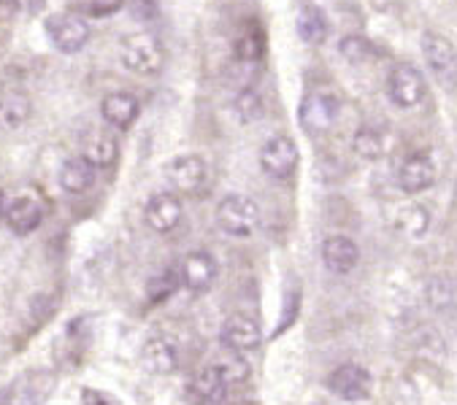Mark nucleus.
I'll use <instances>...</instances> for the list:
<instances>
[{
	"instance_id": "nucleus-30",
	"label": "nucleus",
	"mask_w": 457,
	"mask_h": 405,
	"mask_svg": "<svg viewBox=\"0 0 457 405\" xmlns=\"http://www.w3.org/2000/svg\"><path fill=\"white\" fill-rule=\"evenodd\" d=\"M125 6V0H93L89 4V14L93 17H112Z\"/></svg>"
},
{
	"instance_id": "nucleus-33",
	"label": "nucleus",
	"mask_w": 457,
	"mask_h": 405,
	"mask_svg": "<svg viewBox=\"0 0 457 405\" xmlns=\"http://www.w3.org/2000/svg\"><path fill=\"white\" fill-rule=\"evenodd\" d=\"M6 209H9V200H6V194H4V192H0V219L6 217Z\"/></svg>"
},
{
	"instance_id": "nucleus-8",
	"label": "nucleus",
	"mask_w": 457,
	"mask_h": 405,
	"mask_svg": "<svg viewBox=\"0 0 457 405\" xmlns=\"http://www.w3.org/2000/svg\"><path fill=\"white\" fill-rule=\"evenodd\" d=\"M260 168L265 176L285 181L295 173L298 168V146L290 136H273L262 149H260Z\"/></svg>"
},
{
	"instance_id": "nucleus-25",
	"label": "nucleus",
	"mask_w": 457,
	"mask_h": 405,
	"mask_svg": "<svg viewBox=\"0 0 457 405\" xmlns=\"http://www.w3.org/2000/svg\"><path fill=\"white\" fill-rule=\"evenodd\" d=\"M117 152H120V146H117V141L112 136L93 133V136L87 138V144H84V154L81 157L87 162H93L96 168H109L117 160Z\"/></svg>"
},
{
	"instance_id": "nucleus-6",
	"label": "nucleus",
	"mask_w": 457,
	"mask_h": 405,
	"mask_svg": "<svg viewBox=\"0 0 457 405\" xmlns=\"http://www.w3.org/2000/svg\"><path fill=\"white\" fill-rule=\"evenodd\" d=\"M387 97L398 109H417L425 100V79H422V73L409 62H398L387 73Z\"/></svg>"
},
{
	"instance_id": "nucleus-28",
	"label": "nucleus",
	"mask_w": 457,
	"mask_h": 405,
	"mask_svg": "<svg viewBox=\"0 0 457 405\" xmlns=\"http://www.w3.org/2000/svg\"><path fill=\"white\" fill-rule=\"evenodd\" d=\"M338 54L352 65H362V62H369L374 57V46L365 36H346L338 44Z\"/></svg>"
},
{
	"instance_id": "nucleus-27",
	"label": "nucleus",
	"mask_w": 457,
	"mask_h": 405,
	"mask_svg": "<svg viewBox=\"0 0 457 405\" xmlns=\"http://www.w3.org/2000/svg\"><path fill=\"white\" fill-rule=\"evenodd\" d=\"M181 286V276H179V268H165L160 276H154L149 284H146V294L152 302H165L176 289Z\"/></svg>"
},
{
	"instance_id": "nucleus-15",
	"label": "nucleus",
	"mask_w": 457,
	"mask_h": 405,
	"mask_svg": "<svg viewBox=\"0 0 457 405\" xmlns=\"http://www.w3.org/2000/svg\"><path fill=\"white\" fill-rule=\"evenodd\" d=\"M322 262H325V268L330 273L346 276L360 262V246L352 238H346V236H330L322 244Z\"/></svg>"
},
{
	"instance_id": "nucleus-21",
	"label": "nucleus",
	"mask_w": 457,
	"mask_h": 405,
	"mask_svg": "<svg viewBox=\"0 0 457 405\" xmlns=\"http://www.w3.org/2000/svg\"><path fill=\"white\" fill-rule=\"evenodd\" d=\"M93 184H96V165L93 162H87L81 154L62 162V168H60V186H62V192L84 194Z\"/></svg>"
},
{
	"instance_id": "nucleus-32",
	"label": "nucleus",
	"mask_w": 457,
	"mask_h": 405,
	"mask_svg": "<svg viewBox=\"0 0 457 405\" xmlns=\"http://www.w3.org/2000/svg\"><path fill=\"white\" fill-rule=\"evenodd\" d=\"M17 0H0V22H9L17 14Z\"/></svg>"
},
{
	"instance_id": "nucleus-20",
	"label": "nucleus",
	"mask_w": 457,
	"mask_h": 405,
	"mask_svg": "<svg viewBox=\"0 0 457 405\" xmlns=\"http://www.w3.org/2000/svg\"><path fill=\"white\" fill-rule=\"evenodd\" d=\"M436 181V168L428 157H409L401 170H398V186L406 192V194H417V192H425L428 186H433Z\"/></svg>"
},
{
	"instance_id": "nucleus-22",
	"label": "nucleus",
	"mask_w": 457,
	"mask_h": 405,
	"mask_svg": "<svg viewBox=\"0 0 457 405\" xmlns=\"http://www.w3.org/2000/svg\"><path fill=\"white\" fill-rule=\"evenodd\" d=\"M352 149H354L357 157L369 160V162H377V160H382V157L390 152V138H387L385 130L365 125V128H360V130L354 133Z\"/></svg>"
},
{
	"instance_id": "nucleus-5",
	"label": "nucleus",
	"mask_w": 457,
	"mask_h": 405,
	"mask_svg": "<svg viewBox=\"0 0 457 405\" xmlns=\"http://www.w3.org/2000/svg\"><path fill=\"white\" fill-rule=\"evenodd\" d=\"M52 46L62 54H76L89 41V25L76 14H52L44 22Z\"/></svg>"
},
{
	"instance_id": "nucleus-13",
	"label": "nucleus",
	"mask_w": 457,
	"mask_h": 405,
	"mask_svg": "<svg viewBox=\"0 0 457 405\" xmlns=\"http://www.w3.org/2000/svg\"><path fill=\"white\" fill-rule=\"evenodd\" d=\"M422 54H425V62L433 70V76L446 89H452L454 87V49H452V44L436 33H425L422 36Z\"/></svg>"
},
{
	"instance_id": "nucleus-26",
	"label": "nucleus",
	"mask_w": 457,
	"mask_h": 405,
	"mask_svg": "<svg viewBox=\"0 0 457 405\" xmlns=\"http://www.w3.org/2000/svg\"><path fill=\"white\" fill-rule=\"evenodd\" d=\"M233 109H236V117L249 125V122L262 120V114H265V100L260 97V92L254 87H246V89H238V95L233 100Z\"/></svg>"
},
{
	"instance_id": "nucleus-34",
	"label": "nucleus",
	"mask_w": 457,
	"mask_h": 405,
	"mask_svg": "<svg viewBox=\"0 0 457 405\" xmlns=\"http://www.w3.org/2000/svg\"><path fill=\"white\" fill-rule=\"evenodd\" d=\"M0 405H9V389H0Z\"/></svg>"
},
{
	"instance_id": "nucleus-14",
	"label": "nucleus",
	"mask_w": 457,
	"mask_h": 405,
	"mask_svg": "<svg viewBox=\"0 0 457 405\" xmlns=\"http://www.w3.org/2000/svg\"><path fill=\"white\" fill-rule=\"evenodd\" d=\"M179 276L190 292H206L217 281V262L206 252H190L179 265Z\"/></svg>"
},
{
	"instance_id": "nucleus-23",
	"label": "nucleus",
	"mask_w": 457,
	"mask_h": 405,
	"mask_svg": "<svg viewBox=\"0 0 457 405\" xmlns=\"http://www.w3.org/2000/svg\"><path fill=\"white\" fill-rule=\"evenodd\" d=\"M265 54V33L257 22H252L238 38H236V46H233V57L236 62H246V65H260Z\"/></svg>"
},
{
	"instance_id": "nucleus-12",
	"label": "nucleus",
	"mask_w": 457,
	"mask_h": 405,
	"mask_svg": "<svg viewBox=\"0 0 457 405\" xmlns=\"http://www.w3.org/2000/svg\"><path fill=\"white\" fill-rule=\"evenodd\" d=\"M54 373L33 370L17 378L9 389V405H44V400L54 392Z\"/></svg>"
},
{
	"instance_id": "nucleus-7",
	"label": "nucleus",
	"mask_w": 457,
	"mask_h": 405,
	"mask_svg": "<svg viewBox=\"0 0 457 405\" xmlns=\"http://www.w3.org/2000/svg\"><path fill=\"white\" fill-rule=\"evenodd\" d=\"M168 181L185 194H201L212 181V168L201 154H181L168 165Z\"/></svg>"
},
{
	"instance_id": "nucleus-9",
	"label": "nucleus",
	"mask_w": 457,
	"mask_h": 405,
	"mask_svg": "<svg viewBox=\"0 0 457 405\" xmlns=\"http://www.w3.org/2000/svg\"><path fill=\"white\" fill-rule=\"evenodd\" d=\"M328 386L336 397L346 400V402H360L371 394L374 389V376L365 370L362 365H341L330 373Z\"/></svg>"
},
{
	"instance_id": "nucleus-29",
	"label": "nucleus",
	"mask_w": 457,
	"mask_h": 405,
	"mask_svg": "<svg viewBox=\"0 0 457 405\" xmlns=\"http://www.w3.org/2000/svg\"><path fill=\"white\" fill-rule=\"evenodd\" d=\"M428 222H430V217H428V211H425L422 206H409V209L401 214L403 230H406L409 236H414V238H420V236L428 230Z\"/></svg>"
},
{
	"instance_id": "nucleus-10",
	"label": "nucleus",
	"mask_w": 457,
	"mask_h": 405,
	"mask_svg": "<svg viewBox=\"0 0 457 405\" xmlns=\"http://www.w3.org/2000/svg\"><path fill=\"white\" fill-rule=\"evenodd\" d=\"M220 343L233 351V354H246L260 349L262 343V330L254 319L244 317V314H233L225 319L222 330H220Z\"/></svg>"
},
{
	"instance_id": "nucleus-16",
	"label": "nucleus",
	"mask_w": 457,
	"mask_h": 405,
	"mask_svg": "<svg viewBox=\"0 0 457 405\" xmlns=\"http://www.w3.org/2000/svg\"><path fill=\"white\" fill-rule=\"evenodd\" d=\"M141 365L152 376H170L179 368V349L170 338H149L141 349Z\"/></svg>"
},
{
	"instance_id": "nucleus-2",
	"label": "nucleus",
	"mask_w": 457,
	"mask_h": 405,
	"mask_svg": "<svg viewBox=\"0 0 457 405\" xmlns=\"http://www.w3.org/2000/svg\"><path fill=\"white\" fill-rule=\"evenodd\" d=\"M260 219V206L249 194H228L217 206V225L233 238H252Z\"/></svg>"
},
{
	"instance_id": "nucleus-11",
	"label": "nucleus",
	"mask_w": 457,
	"mask_h": 405,
	"mask_svg": "<svg viewBox=\"0 0 457 405\" xmlns=\"http://www.w3.org/2000/svg\"><path fill=\"white\" fill-rule=\"evenodd\" d=\"M144 219L149 225V230L165 236L173 233L181 222V200L173 192H157L146 200L144 209Z\"/></svg>"
},
{
	"instance_id": "nucleus-3",
	"label": "nucleus",
	"mask_w": 457,
	"mask_h": 405,
	"mask_svg": "<svg viewBox=\"0 0 457 405\" xmlns=\"http://www.w3.org/2000/svg\"><path fill=\"white\" fill-rule=\"evenodd\" d=\"M122 65L136 76H154L165 65V49L157 36L136 33L122 41Z\"/></svg>"
},
{
	"instance_id": "nucleus-1",
	"label": "nucleus",
	"mask_w": 457,
	"mask_h": 405,
	"mask_svg": "<svg viewBox=\"0 0 457 405\" xmlns=\"http://www.w3.org/2000/svg\"><path fill=\"white\" fill-rule=\"evenodd\" d=\"M249 376V365L244 360H228V362H217L204 368L198 376L190 378L187 384V400L193 405H212L220 402L230 386L246 381Z\"/></svg>"
},
{
	"instance_id": "nucleus-19",
	"label": "nucleus",
	"mask_w": 457,
	"mask_h": 405,
	"mask_svg": "<svg viewBox=\"0 0 457 405\" xmlns=\"http://www.w3.org/2000/svg\"><path fill=\"white\" fill-rule=\"evenodd\" d=\"M44 222V209L41 202L33 197H20L14 202H9L6 209V225L12 227V233L17 236H30L33 230H38Z\"/></svg>"
},
{
	"instance_id": "nucleus-4",
	"label": "nucleus",
	"mask_w": 457,
	"mask_h": 405,
	"mask_svg": "<svg viewBox=\"0 0 457 405\" xmlns=\"http://www.w3.org/2000/svg\"><path fill=\"white\" fill-rule=\"evenodd\" d=\"M341 100L330 89H312L301 103V128L312 136L330 130L338 120Z\"/></svg>"
},
{
	"instance_id": "nucleus-17",
	"label": "nucleus",
	"mask_w": 457,
	"mask_h": 405,
	"mask_svg": "<svg viewBox=\"0 0 457 405\" xmlns=\"http://www.w3.org/2000/svg\"><path fill=\"white\" fill-rule=\"evenodd\" d=\"M33 117L30 97L20 89L0 92V130H20Z\"/></svg>"
},
{
	"instance_id": "nucleus-24",
	"label": "nucleus",
	"mask_w": 457,
	"mask_h": 405,
	"mask_svg": "<svg viewBox=\"0 0 457 405\" xmlns=\"http://www.w3.org/2000/svg\"><path fill=\"white\" fill-rule=\"evenodd\" d=\"M295 28H298L301 41H306V44H322V41L328 38V30H330L325 12H322V9H317V6H306V9H301Z\"/></svg>"
},
{
	"instance_id": "nucleus-31",
	"label": "nucleus",
	"mask_w": 457,
	"mask_h": 405,
	"mask_svg": "<svg viewBox=\"0 0 457 405\" xmlns=\"http://www.w3.org/2000/svg\"><path fill=\"white\" fill-rule=\"evenodd\" d=\"M133 17L138 22H152L157 17V4L154 0H133Z\"/></svg>"
},
{
	"instance_id": "nucleus-18",
	"label": "nucleus",
	"mask_w": 457,
	"mask_h": 405,
	"mask_svg": "<svg viewBox=\"0 0 457 405\" xmlns=\"http://www.w3.org/2000/svg\"><path fill=\"white\" fill-rule=\"evenodd\" d=\"M101 114L104 120L112 125V128H120V130H128L138 114H141V103L130 95V92H112L104 97V103H101Z\"/></svg>"
}]
</instances>
